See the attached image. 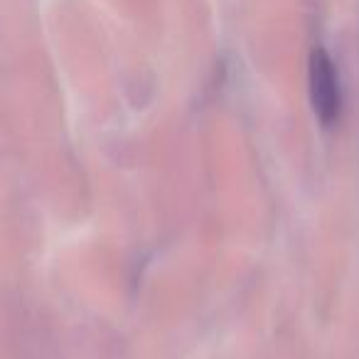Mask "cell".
I'll list each match as a JSON object with an SVG mask.
<instances>
[{
  "label": "cell",
  "mask_w": 359,
  "mask_h": 359,
  "mask_svg": "<svg viewBox=\"0 0 359 359\" xmlns=\"http://www.w3.org/2000/svg\"><path fill=\"white\" fill-rule=\"evenodd\" d=\"M308 89L313 114L323 128H332L342 114V89L332 57L325 47H313L308 60Z\"/></svg>",
  "instance_id": "6da1fadb"
}]
</instances>
